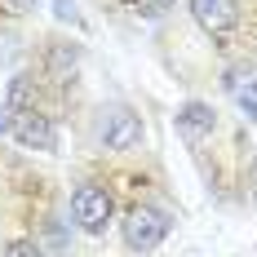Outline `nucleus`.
Returning <instances> with one entry per match:
<instances>
[{
  "label": "nucleus",
  "instance_id": "obj_1",
  "mask_svg": "<svg viewBox=\"0 0 257 257\" xmlns=\"http://www.w3.org/2000/svg\"><path fill=\"white\" fill-rule=\"evenodd\" d=\"M164 235H169V222H164L160 208H151V204L128 208V217H124V244L133 248V253H151V248H160Z\"/></svg>",
  "mask_w": 257,
  "mask_h": 257
},
{
  "label": "nucleus",
  "instance_id": "obj_2",
  "mask_svg": "<svg viewBox=\"0 0 257 257\" xmlns=\"http://www.w3.org/2000/svg\"><path fill=\"white\" fill-rule=\"evenodd\" d=\"M111 195H106L102 186H93V182H84V186H76L71 191V217L80 222V231L89 235H102L106 222H111Z\"/></svg>",
  "mask_w": 257,
  "mask_h": 257
},
{
  "label": "nucleus",
  "instance_id": "obj_3",
  "mask_svg": "<svg viewBox=\"0 0 257 257\" xmlns=\"http://www.w3.org/2000/svg\"><path fill=\"white\" fill-rule=\"evenodd\" d=\"M14 142H23L31 151H58V128L49 115L40 111H14V128H9Z\"/></svg>",
  "mask_w": 257,
  "mask_h": 257
},
{
  "label": "nucleus",
  "instance_id": "obj_4",
  "mask_svg": "<svg viewBox=\"0 0 257 257\" xmlns=\"http://www.w3.org/2000/svg\"><path fill=\"white\" fill-rule=\"evenodd\" d=\"M102 142H106V151H133V147L142 142V120H138L128 106H115V111H106Z\"/></svg>",
  "mask_w": 257,
  "mask_h": 257
},
{
  "label": "nucleus",
  "instance_id": "obj_5",
  "mask_svg": "<svg viewBox=\"0 0 257 257\" xmlns=\"http://www.w3.org/2000/svg\"><path fill=\"white\" fill-rule=\"evenodd\" d=\"M191 14L208 36H226L239 23V0H191Z\"/></svg>",
  "mask_w": 257,
  "mask_h": 257
},
{
  "label": "nucleus",
  "instance_id": "obj_6",
  "mask_svg": "<svg viewBox=\"0 0 257 257\" xmlns=\"http://www.w3.org/2000/svg\"><path fill=\"white\" fill-rule=\"evenodd\" d=\"M213 128H217V115H213V106H208V102H186V106L178 111V133H182V142L200 147L204 138H213Z\"/></svg>",
  "mask_w": 257,
  "mask_h": 257
},
{
  "label": "nucleus",
  "instance_id": "obj_7",
  "mask_svg": "<svg viewBox=\"0 0 257 257\" xmlns=\"http://www.w3.org/2000/svg\"><path fill=\"white\" fill-rule=\"evenodd\" d=\"M76 62H80V53L71 49V45H53V53H49L53 80H71V76H76Z\"/></svg>",
  "mask_w": 257,
  "mask_h": 257
},
{
  "label": "nucleus",
  "instance_id": "obj_8",
  "mask_svg": "<svg viewBox=\"0 0 257 257\" xmlns=\"http://www.w3.org/2000/svg\"><path fill=\"white\" fill-rule=\"evenodd\" d=\"M5 257H45V253H40L31 239H9V244H5Z\"/></svg>",
  "mask_w": 257,
  "mask_h": 257
},
{
  "label": "nucleus",
  "instance_id": "obj_9",
  "mask_svg": "<svg viewBox=\"0 0 257 257\" xmlns=\"http://www.w3.org/2000/svg\"><path fill=\"white\" fill-rule=\"evenodd\" d=\"M133 9H138L142 18H160L164 9H173V0H133Z\"/></svg>",
  "mask_w": 257,
  "mask_h": 257
},
{
  "label": "nucleus",
  "instance_id": "obj_10",
  "mask_svg": "<svg viewBox=\"0 0 257 257\" xmlns=\"http://www.w3.org/2000/svg\"><path fill=\"white\" fill-rule=\"evenodd\" d=\"M53 14L62 18V23H71V27H80V9H76V0H53Z\"/></svg>",
  "mask_w": 257,
  "mask_h": 257
},
{
  "label": "nucleus",
  "instance_id": "obj_11",
  "mask_svg": "<svg viewBox=\"0 0 257 257\" xmlns=\"http://www.w3.org/2000/svg\"><path fill=\"white\" fill-rule=\"evenodd\" d=\"M0 9H5L9 18H23V14H31V9H36V0H0Z\"/></svg>",
  "mask_w": 257,
  "mask_h": 257
},
{
  "label": "nucleus",
  "instance_id": "obj_12",
  "mask_svg": "<svg viewBox=\"0 0 257 257\" xmlns=\"http://www.w3.org/2000/svg\"><path fill=\"white\" fill-rule=\"evenodd\" d=\"M9 128H14V106L5 102V106H0V133L9 138Z\"/></svg>",
  "mask_w": 257,
  "mask_h": 257
},
{
  "label": "nucleus",
  "instance_id": "obj_13",
  "mask_svg": "<svg viewBox=\"0 0 257 257\" xmlns=\"http://www.w3.org/2000/svg\"><path fill=\"white\" fill-rule=\"evenodd\" d=\"M248 195H253V200H257V160H253V164H248Z\"/></svg>",
  "mask_w": 257,
  "mask_h": 257
}]
</instances>
